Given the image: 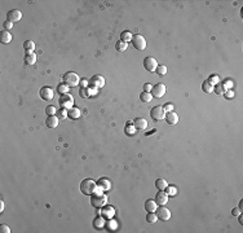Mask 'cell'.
Returning a JSON list of instances; mask_svg holds the SVG:
<instances>
[{"label": "cell", "instance_id": "6da1fadb", "mask_svg": "<svg viewBox=\"0 0 243 233\" xmlns=\"http://www.w3.org/2000/svg\"><path fill=\"white\" fill-rule=\"evenodd\" d=\"M97 190V184L91 179H84L82 183H80V192L85 196H91L95 194Z\"/></svg>", "mask_w": 243, "mask_h": 233}, {"label": "cell", "instance_id": "7a4b0ae2", "mask_svg": "<svg viewBox=\"0 0 243 233\" xmlns=\"http://www.w3.org/2000/svg\"><path fill=\"white\" fill-rule=\"evenodd\" d=\"M63 83H65L67 87H77L80 83V78L77 73L69 71L63 75Z\"/></svg>", "mask_w": 243, "mask_h": 233}, {"label": "cell", "instance_id": "3957f363", "mask_svg": "<svg viewBox=\"0 0 243 233\" xmlns=\"http://www.w3.org/2000/svg\"><path fill=\"white\" fill-rule=\"evenodd\" d=\"M58 104L61 108L69 110V109L74 108V97L71 95H69V93H63L58 98Z\"/></svg>", "mask_w": 243, "mask_h": 233}, {"label": "cell", "instance_id": "277c9868", "mask_svg": "<svg viewBox=\"0 0 243 233\" xmlns=\"http://www.w3.org/2000/svg\"><path fill=\"white\" fill-rule=\"evenodd\" d=\"M150 116H151V119L154 120H163L164 116H166V110L163 109V106L162 105H157V106H154L151 109V112H150Z\"/></svg>", "mask_w": 243, "mask_h": 233}, {"label": "cell", "instance_id": "5b68a950", "mask_svg": "<svg viewBox=\"0 0 243 233\" xmlns=\"http://www.w3.org/2000/svg\"><path fill=\"white\" fill-rule=\"evenodd\" d=\"M101 192H102V190H101ZM101 192H98L97 194H95L93 197L91 198L92 206L96 207V208H101L103 205H106V202H107V198H106L105 196H102Z\"/></svg>", "mask_w": 243, "mask_h": 233}, {"label": "cell", "instance_id": "8992f818", "mask_svg": "<svg viewBox=\"0 0 243 233\" xmlns=\"http://www.w3.org/2000/svg\"><path fill=\"white\" fill-rule=\"evenodd\" d=\"M131 42H132L133 48H136L137 51H144L146 48V40L142 35H133V38H132Z\"/></svg>", "mask_w": 243, "mask_h": 233}, {"label": "cell", "instance_id": "52a82bcc", "mask_svg": "<svg viewBox=\"0 0 243 233\" xmlns=\"http://www.w3.org/2000/svg\"><path fill=\"white\" fill-rule=\"evenodd\" d=\"M105 86V78L102 77V75H93V77L91 78L89 80V87L91 88H102V87Z\"/></svg>", "mask_w": 243, "mask_h": 233}, {"label": "cell", "instance_id": "ba28073f", "mask_svg": "<svg viewBox=\"0 0 243 233\" xmlns=\"http://www.w3.org/2000/svg\"><path fill=\"white\" fill-rule=\"evenodd\" d=\"M150 93H151V96L153 97H155V98H160V97H163L164 96V93H166V86L163 84V83H158V84H155L153 88H151V91H150Z\"/></svg>", "mask_w": 243, "mask_h": 233}, {"label": "cell", "instance_id": "9c48e42d", "mask_svg": "<svg viewBox=\"0 0 243 233\" xmlns=\"http://www.w3.org/2000/svg\"><path fill=\"white\" fill-rule=\"evenodd\" d=\"M144 67H145L148 71L153 73V71H155V70H157L158 62H157V60H155L154 57H146L145 60H144Z\"/></svg>", "mask_w": 243, "mask_h": 233}, {"label": "cell", "instance_id": "30bf717a", "mask_svg": "<svg viewBox=\"0 0 243 233\" xmlns=\"http://www.w3.org/2000/svg\"><path fill=\"white\" fill-rule=\"evenodd\" d=\"M39 95H40V97L43 98V100H45V101H50L52 98H53V90L50 88V87H42L40 88V91H39Z\"/></svg>", "mask_w": 243, "mask_h": 233}, {"label": "cell", "instance_id": "8fae6325", "mask_svg": "<svg viewBox=\"0 0 243 233\" xmlns=\"http://www.w3.org/2000/svg\"><path fill=\"white\" fill-rule=\"evenodd\" d=\"M157 216H158V219H160V220H163V221H166V220H170V218H171V211L168 208H166V207H163V206H160L159 208H157Z\"/></svg>", "mask_w": 243, "mask_h": 233}, {"label": "cell", "instance_id": "7c38bea8", "mask_svg": "<svg viewBox=\"0 0 243 233\" xmlns=\"http://www.w3.org/2000/svg\"><path fill=\"white\" fill-rule=\"evenodd\" d=\"M155 202H157V205L164 206L166 203L168 202V194H167L164 190H159L158 193L155 194Z\"/></svg>", "mask_w": 243, "mask_h": 233}, {"label": "cell", "instance_id": "4fadbf2b", "mask_svg": "<svg viewBox=\"0 0 243 233\" xmlns=\"http://www.w3.org/2000/svg\"><path fill=\"white\" fill-rule=\"evenodd\" d=\"M7 18H8V21H10L12 23H13V22H18V21L22 18V13H21L18 9H12V10L8 12Z\"/></svg>", "mask_w": 243, "mask_h": 233}, {"label": "cell", "instance_id": "5bb4252c", "mask_svg": "<svg viewBox=\"0 0 243 233\" xmlns=\"http://www.w3.org/2000/svg\"><path fill=\"white\" fill-rule=\"evenodd\" d=\"M164 119H166V122H167L168 124L173 126V124H177V122H178V115H177L175 112H168V113H166Z\"/></svg>", "mask_w": 243, "mask_h": 233}, {"label": "cell", "instance_id": "9a60e30c", "mask_svg": "<svg viewBox=\"0 0 243 233\" xmlns=\"http://www.w3.org/2000/svg\"><path fill=\"white\" fill-rule=\"evenodd\" d=\"M58 122H60V119L57 115H48L47 120H45V126L48 128H56L58 126Z\"/></svg>", "mask_w": 243, "mask_h": 233}, {"label": "cell", "instance_id": "2e32d148", "mask_svg": "<svg viewBox=\"0 0 243 233\" xmlns=\"http://www.w3.org/2000/svg\"><path fill=\"white\" fill-rule=\"evenodd\" d=\"M24 61H25L26 65H34V63L36 62V55L32 51H27L25 57H24Z\"/></svg>", "mask_w": 243, "mask_h": 233}, {"label": "cell", "instance_id": "e0dca14e", "mask_svg": "<svg viewBox=\"0 0 243 233\" xmlns=\"http://www.w3.org/2000/svg\"><path fill=\"white\" fill-rule=\"evenodd\" d=\"M114 207L113 206H106V207H103V208H101V211H100V215H102L105 219H111L113 218V215H114Z\"/></svg>", "mask_w": 243, "mask_h": 233}, {"label": "cell", "instance_id": "ac0fdd59", "mask_svg": "<svg viewBox=\"0 0 243 233\" xmlns=\"http://www.w3.org/2000/svg\"><path fill=\"white\" fill-rule=\"evenodd\" d=\"M133 126L137 128V130H146L148 128V120L144 118H136L133 120Z\"/></svg>", "mask_w": 243, "mask_h": 233}, {"label": "cell", "instance_id": "d6986e66", "mask_svg": "<svg viewBox=\"0 0 243 233\" xmlns=\"http://www.w3.org/2000/svg\"><path fill=\"white\" fill-rule=\"evenodd\" d=\"M67 116H70L71 119H79L82 116V112L78 108H71L67 110Z\"/></svg>", "mask_w": 243, "mask_h": 233}, {"label": "cell", "instance_id": "ffe728a7", "mask_svg": "<svg viewBox=\"0 0 243 233\" xmlns=\"http://www.w3.org/2000/svg\"><path fill=\"white\" fill-rule=\"evenodd\" d=\"M157 202L153 200H146L145 201V210L148 212H155L157 211Z\"/></svg>", "mask_w": 243, "mask_h": 233}, {"label": "cell", "instance_id": "44dd1931", "mask_svg": "<svg viewBox=\"0 0 243 233\" xmlns=\"http://www.w3.org/2000/svg\"><path fill=\"white\" fill-rule=\"evenodd\" d=\"M10 40H12V35L9 34V31L3 30L2 32H0V42H2L3 44H8V43H10Z\"/></svg>", "mask_w": 243, "mask_h": 233}, {"label": "cell", "instance_id": "7402d4cb", "mask_svg": "<svg viewBox=\"0 0 243 233\" xmlns=\"http://www.w3.org/2000/svg\"><path fill=\"white\" fill-rule=\"evenodd\" d=\"M93 227L96 229H101L105 227V218L102 216V215H100V216H97L95 220H93Z\"/></svg>", "mask_w": 243, "mask_h": 233}, {"label": "cell", "instance_id": "603a6c76", "mask_svg": "<svg viewBox=\"0 0 243 233\" xmlns=\"http://www.w3.org/2000/svg\"><path fill=\"white\" fill-rule=\"evenodd\" d=\"M98 186H100L101 190H110L111 188V184L107 179H100V181H98Z\"/></svg>", "mask_w": 243, "mask_h": 233}, {"label": "cell", "instance_id": "cb8c5ba5", "mask_svg": "<svg viewBox=\"0 0 243 233\" xmlns=\"http://www.w3.org/2000/svg\"><path fill=\"white\" fill-rule=\"evenodd\" d=\"M132 38H133V35H132V32L128 31V30H125V31H123V32L120 34V40H121V42L128 43V42H131V40H132Z\"/></svg>", "mask_w": 243, "mask_h": 233}, {"label": "cell", "instance_id": "d4e9b609", "mask_svg": "<svg viewBox=\"0 0 243 233\" xmlns=\"http://www.w3.org/2000/svg\"><path fill=\"white\" fill-rule=\"evenodd\" d=\"M167 186H168V184H167V181L164 179H157V180H155V188H157V189L164 190Z\"/></svg>", "mask_w": 243, "mask_h": 233}, {"label": "cell", "instance_id": "484cf974", "mask_svg": "<svg viewBox=\"0 0 243 233\" xmlns=\"http://www.w3.org/2000/svg\"><path fill=\"white\" fill-rule=\"evenodd\" d=\"M213 91H215L217 95H224V93L226 92V87H225V84L217 83L216 86H213Z\"/></svg>", "mask_w": 243, "mask_h": 233}, {"label": "cell", "instance_id": "4316f807", "mask_svg": "<svg viewBox=\"0 0 243 233\" xmlns=\"http://www.w3.org/2000/svg\"><path fill=\"white\" fill-rule=\"evenodd\" d=\"M127 48H128V43L121 42V40H119V42H117V44H115V49L118 52H124Z\"/></svg>", "mask_w": 243, "mask_h": 233}, {"label": "cell", "instance_id": "83f0119b", "mask_svg": "<svg viewBox=\"0 0 243 233\" xmlns=\"http://www.w3.org/2000/svg\"><path fill=\"white\" fill-rule=\"evenodd\" d=\"M140 100L142 102H150L153 100V96H151V93H150V92H142L140 95Z\"/></svg>", "mask_w": 243, "mask_h": 233}, {"label": "cell", "instance_id": "f1b7e54d", "mask_svg": "<svg viewBox=\"0 0 243 233\" xmlns=\"http://www.w3.org/2000/svg\"><path fill=\"white\" fill-rule=\"evenodd\" d=\"M202 90H203L204 92H207V93H212L213 92V86L208 80H204L203 84H202Z\"/></svg>", "mask_w": 243, "mask_h": 233}, {"label": "cell", "instance_id": "f546056e", "mask_svg": "<svg viewBox=\"0 0 243 233\" xmlns=\"http://www.w3.org/2000/svg\"><path fill=\"white\" fill-rule=\"evenodd\" d=\"M131 124H132L131 120L127 122V127H125V133H127V135H135V133H136V130H137V128H136L135 126L131 127Z\"/></svg>", "mask_w": 243, "mask_h": 233}, {"label": "cell", "instance_id": "4dcf8cb0", "mask_svg": "<svg viewBox=\"0 0 243 233\" xmlns=\"http://www.w3.org/2000/svg\"><path fill=\"white\" fill-rule=\"evenodd\" d=\"M105 225H106V228H107L109 231H115V229H117V227H118L117 221L113 220V219H109L106 223H105Z\"/></svg>", "mask_w": 243, "mask_h": 233}, {"label": "cell", "instance_id": "1f68e13d", "mask_svg": "<svg viewBox=\"0 0 243 233\" xmlns=\"http://www.w3.org/2000/svg\"><path fill=\"white\" fill-rule=\"evenodd\" d=\"M157 220H158L157 214H155V212H148V215H146V221H148V223L153 224V223H155Z\"/></svg>", "mask_w": 243, "mask_h": 233}, {"label": "cell", "instance_id": "d6a6232c", "mask_svg": "<svg viewBox=\"0 0 243 233\" xmlns=\"http://www.w3.org/2000/svg\"><path fill=\"white\" fill-rule=\"evenodd\" d=\"M24 48H25L26 52L27 51H34L35 49V43H34L32 40H26V42L24 43Z\"/></svg>", "mask_w": 243, "mask_h": 233}, {"label": "cell", "instance_id": "836d02e7", "mask_svg": "<svg viewBox=\"0 0 243 233\" xmlns=\"http://www.w3.org/2000/svg\"><path fill=\"white\" fill-rule=\"evenodd\" d=\"M56 115L58 116V119H66V118H67V110L63 109V108H61V109L57 110Z\"/></svg>", "mask_w": 243, "mask_h": 233}, {"label": "cell", "instance_id": "e575fe53", "mask_svg": "<svg viewBox=\"0 0 243 233\" xmlns=\"http://www.w3.org/2000/svg\"><path fill=\"white\" fill-rule=\"evenodd\" d=\"M155 71L158 73L159 77H163V75L167 74V67H166L164 65H158V67H157V70H155Z\"/></svg>", "mask_w": 243, "mask_h": 233}, {"label": "cell", "instance_id": "d590c367", "mask_svg": "<svg viewBox=\"0 0 243 233\" xmlns=\"http://www.w3.org/2000/svg\"><path fill=\"white\" fill-rule=\"evenodd\" d=\"M56 113H57V109L54 106H52V105L45 108V114L47 115H56Z\"/></svg>", "mask_w": 243, "mask_h": 233}, {"label": "cell", "instance_id": "8d00e7d4", "mask_svg": "<svg viewBox=\"0 0 243 233\" xmlns=\"http://www.w3.org/2000/svg\"><path fill=\"white\" fill-rule=\"evenodd\" d=\"M164 192L167 194H170V196H175L177 193V188H176V186H167V188L164 189Z\"/></svg>", "mask_w": 243, "mask_h": 233}, {"label": "cell", "instance_id": "74e56055", "mask_svg": "<svg viewBox=\"0 0 243 233\" xmlns=\"http://www.w3.org/2000/svg\"><path fill=\"white\" fill-rule=\"evenodd\" d=\"M57 91H58L61 95H63V93H67L69 92V87L63 83V84H60L58 87H57Z\"/></svg>", "mask_w": 243, "mask_h": 233}, {"label": "cell", "instance_id": "f35d334b", "mask_svg": "<svg viewBox=\"0 0 243 233\" xmlns=\"http://www.w3.org/2000/svg\"><path fill=\"white\" fill-rule=\"evenodd\" d=\"M79 95L82 96L83 98L89 97L91 95H89V90H88V87H87V88H80V91H79Z\"/></svg>", "mask_w": 243, "mask_h": 233}, {"label": "cell", "instance_id": "ab89813d", "mask_svg": "<svg viewBox=\"0 0 243 233\" xmlns=\"http://www.w3.org/2000/svg\"><path fill=\"white\" fill-rule=\"evenodd\" d=\"M208 82H210V83H211L212 86H216V84L219 83V82H220V78L217 77L216 74H213V75H211V78L208 79Z\"/></svg>", "mask_w": 243, "mask_h": 233}, {"label": "cell", "instance_id": "60d3db41", "mask_svg": "<svg viewBox=\"0 0 243 233\" xmlns=\"http://www.w3.org/2000/svg\"><path fill=\"white\" fill-rule=\"evenodd\" d=\"M3 27H4V30H5V31H8V30H10V29L13 27V23L7 20V21H5V22L3 23Z\"/></svg>", "mask_w": 243, "mask_h": 233}, {"label": "cell", "instance_id": "b9f144b4", "mask_svg": "<svg viewBox=\"0 0 243 233\" xmlns=\"http://www.w3.org/2000/svg\"><path fill=\"white\" fill-rule=\"evenodd\" d=\"M163 109L166 110L167 113H168V112H173V104H171V102H167V104L164 105V106H163Z\"/></svg>", "mask_w": 243, "mask_h": 233}, {"label": "cell", "instance_id": "7bdbcfd3", "mask_svg": "<svg viewBox=\"0 0 243 233\" xmlns=\"http://www.w3.org/2000/svg\"><path fill=\"white\" fill-rule=\"evenodd\" d=\"M0 232H2V233H9L10 232V228H9L8 225L2 224V225H0Z\"/></svg>", "mask_w": 243, "mask_h": 233}, {"label": "cell", "instance_id": "ee69618b", "mask_svg": "<svg viewBox=\"0 0 243 233\" xmlns=\"http://www.w3.org/2000/svg\"><path fill=\"white\" fill-rule=\"evenodd\" d=\"M80 86H82V88H87L88 87V84H89V82L88 80H85V79H82L80 80V83H79Z\"/></svg>", "mask_w": 243, "mask_h": 233}, {"label": "cell", "instance_id": "f6af8a7d", "mask_svg": "<svg viewBox=\"0 0 243 233\" xmlns=\"http://www.w3.org/2000/svg\"><path fill=\"white\" fill-rule=\"evenodd\" d=\"M151 88H153V86L146 83L145 86H144V92H150V91H151Z\"/></svg>", "mask_w": 243, "mask_h": 233}, {"label": "cell", "instance_id": "bcb514c9", "mask_svg": "<svg viewBox=\"0 0 243 233\" xmlns=\"http://www.w3.org/2000/svg\"><path fill=\"white\" fill-rule=\"evenodd\" d=\"M239 208H233V211H231V215H233V216H238L239 215Z\"/></svg>", "mask_w": 243, "mask_h": 233}, {"label": "cell", "instance_id": "7dc6e473", "mask_svg": "<svg viewBox=\"0 0 243 233\" xmlns=\"http://www.w3.org/2000/svg\"><path fill=\"white\" fill-rule=\"evenodd\" d=\"M224 95H225V96H226L228 98H233V96H234V93H233V92H231V91H228V92H225V93H224Z\"/></svg>", "mask_w": 243, "mask_h": 233}, {"label": "cell", "instance_id": "c3c4849f", "mask_svg": "<svg viewBox=\"0 0 243 233\" xmlns=\"http://www.w3.org/2000/svg\"><path fill=\"white\" fill-rule=\"evenodd\" d=\"M0 211H4V202L0 201Z\"/></svg>", "mask_w": 243, "mask_h": 233}, {"label": "cell", "instance_id": "681fc988", "mask_svg": "<svg viewBox=\"0 0 243 233\" xmlns=\"http://www.w3.org/2000/svg\"><path fill=\"white\" fill-rule=\"evenodd\" d=\"M239 211H243V202H239Z\"/></svg>", "mask_w": 243, "mask_h": 233}, {"label": "cell", "instance_id": "f907efd6", "mask_svg": "<svg viewBox=\"0 0 243 233\" xmlns=\"http://www.w3.org/2000/svg\"><path fill=\"white\" fill-rule=\"evenodd\" d=\"M239 223L243 224V218H242V215H239Z\"/></svg>", "mask_w": 243, "mask_h": 233}]
</instances>
